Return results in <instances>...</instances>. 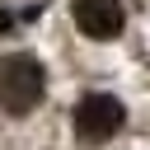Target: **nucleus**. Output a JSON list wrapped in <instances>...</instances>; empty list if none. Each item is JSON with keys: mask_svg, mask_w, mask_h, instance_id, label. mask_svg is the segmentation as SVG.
Listing matches in <instances>:
<instances>
[{"mask_svg": "<svg viewBox=\"0 0 150 150\" xmlns=\"http://www.w3.org/2000/svg\"><path fill=\"white\" fill-rule=\"evenodd\" d=\"M42 89H47V75L28 52H14L0 61V108L5 112H14V117L33 112L42 103Z\"/></svg>", "mask_w": 150, "mask_h": 150, "instance_id": "obj_1", "label": "nucleus"}, {"mask_svg": "<svg viewBox=\"0 0 150 150\" xmlns=\"http://www.w3.org/2000/svg\"><path fill=\"white\" fill-rule=\"evenodd\" d=\"M122 122H127V108H122L112 94H84V98L75 103V136L89 141V145L117 136Z\"/></svg>", "mask_w": 150, "mask_h": 150, "instance_id": "obj_2", "label": "nucleus"}, {"mask_svg": "<svg viewBox=\"0 0 150 150\" xmlns=\"http://www.w3.org/2000/svg\"><path fill=\"white\" fill-rule=\"evenodd\" d=\"M70 14H75V23H80V33H84V38H98V42L117 38L122 23H127L122 0H75Z\"/></svg>", "mask_w": 150, "mask_h": 150, "instance_id": "obj_3", "label": "nucleus"}]
</instances>
